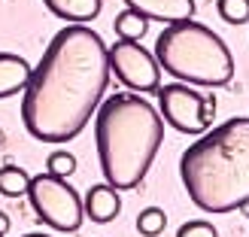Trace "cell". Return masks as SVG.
<instances>
[{"mask_svg":"<svg viewBox=\"0 0 249 237\" xmlns=\"http://www.w3.org/2000/svg\"><path fill=\"white\" fill-rule=\"evenodd\" d=\"M109 46L89 24H64L34 64L21 97V122L34 140L67 143L79 137L104 104Z\"/></svg>","mask_w":249,"mask_h":237,"instance_id":"cell-1","label":"cell"},{"mask_svg":"<svg viewBox=\"0 0 249 237\" xmlns=\"http://www.w3.org/2000/svg\"><path fill=\"white\" fill-rule=\"evenodd\" d=\"M179 180L204 213H249V116L210 128L182 152Z\"/></svg>","mask_w":249,"mask_h":237,"instance_id":"cell-2","label":"cell"},{"mask_svg":"<svg viewBox=\"0 0 249 237\" xmlns=\"http://www.w3.org/2000/svg\"><path fill=\"white\" fill-rule=\"evenodd\" d=\"M97 161L104 182L119 192L137 189L164 143V119L137 91H119L104 97L94 119Z\"/></svg>","mask_w":249,"mask_h":237,"instance_id":"cell-3","label":"cell"},{"mask_svg":"<svg viewBox=\"0 0 249 237\" xmlns=\"http://www.w3.org/2000/svg\"><path fill=\"white\" fill-rule=\"evenodd\" d=\"M155 61L164 73L185 85L222 89L234 79V55L228 43L195 18L173 21L158 34Z\"/></svg>","mask_w":249,"mask_h":237,"instance_id":"cell-4","label":"cell"},{"mask_svg":"<svg viewBox=\"0 0 249 237\" xmlns=\"http://www.w3.org/2000/svg\"><path fill=\"white\" fill-rule=\"evenodd\" d=\"M28 201L34 207L36 219L43 225L61 231V234L79 231L82 219H85V207H82L79 192L67 180L52 177V173H36V177H31Z\"/></svg>","mask_w":249,"mask_h":237,"instance_id":"cell-5","label":"cell"},{"mask_svg":"<svg viewBox=\"0 0 249 237\" xmlns=\"http://www.w3.org/2000/svg\"><path fill=\"white\" fill-rule=\"evenodd\" d=\"M155 97H158L161 119L173 131L201 137L213 128V122H216V97L213 94H201L195 85H185V82H167V85H158Z\"/></svg>","mask_w":249,"mask_h":237,"instance_id":"cell-6","label":"cell"},{"mask_svg":"<svg viewBox=\"0 0 249 237\" xmlns=\"http://www.w3.org/2000/svg\"><path fill=\"white\" fill-rule=\"evenodd\" d=\"M109 70L122 85H128L137 94L158 91L161 85V67L155 61V52H149L134 40H116L109 46Z\"/></svg>","mask_w":249,"mask_h":237,"instance_id":"cell-7","label":"cell"},{"mask_svg":"<svg viewBox=\"0 0 249 237\" xmlns=\"http://www.w3.org/2000/svg\"><path fill=\"white\" fill-rule=\"evenodd\" d=\"M82 207H85V216L97 225H107L113 222L122 210V192L109 182H94L82 198Z\"/></svg>","mask_w":249,"mask_h":237,"instance_id":"cell-8","label":"cell"},{"mask_svg":"<svg viewBox=\"0 0 249 237\" xmlns=\"http://www.w3.org/2000/svg\"><path fill=\"white\" fill-rule=\"evenodd\" d=\"M124 3L143 12L149 21H161V24L195 18V0H124Z\"/></svg>","mask_w":249,"mask_h":237,"instance_id":"cell-9","label":"cell"},{"mask_svg":"<svg viewBox=\"0 0 249 237\" xmlns=\"http://www.w3.org/2000/svg\"><path fill=\"white\" fill-rule=\"evenodd\" d=\"M34 67L16 52H0V101L18 94L28 89V79H31Z\"/></svg>","mask_w":249,"mask_h":237,"instance_id":"cell-10","label":"cell"},{"mask_svg":"<svg viewBox=\"0 0 249 237\" xmlns=\"http://www.w3.org/2000/svg\"><path fill=\"white\" fill-rule=\"evenodd\" d=\"M43 6L67 24H89L101 16L104 0H43Z\"/></svg>","mask_w":249,"mask_h":237,"instance_id":"cell-11","label":"cell"},{"mask_svg":"<svg viewBox=\"0 0 249 237\" xmlns=\"http://www.w3.org/2000/svg\"><path fill=\"white\" fill-rule=\"evenodd\" d=\"M113 31H116L119 40H134V43H140L143 36H146V31H149V18L143 16V12H137V9L128 6V9H122L119 16H116Z\"/></svg>","mask_w":249,"mask_h":237,"instance_id":"cell-12","label":"cell"},{"mask_svg":"<svg viewBox=\"0 0 249 237\" xmlns=\"http://www.w3.org/2000/svg\"><path fill=\"white\" fill-rule=\"evenodd\" d=\"M28 189H31V177H28L24 167H18V164H3L0 167V195L21 198V195H28Z\"/></svg>","mask_w":249,"mask_h":237,"instance_id":"cell-13","label":"cell"},{"mask_svg":"<svg viewBox=\"0 0 249 237\" xmlns=\"http://www.w3.org/2000/svg\"><path fill=\"white\" fill-rule=\"evenodd\" d=\"M167 228V213L161 207H146L137 216V234L140 237H158Z\"/></svg>","mask_w":249,"mask_h":237,"instance_id":"cell-14","label":"cell"},{"mask_svg":"<svg viewBox=\"0 0 249 237\" xmlns=\"http://www.w3.org/2000/svg\"><path fill=\"white\" fill-rule=\"evenodd\" d=\"M46 173L61 177V180L73 177V173H76V155L67 152V149H55V152H49V158H46Z\"/></svg>","mask_w":249,"mask_h":237,"instance_id":"cell-15","label":"cell"},{"mask_svg":"<svg viewBox=\"0 0 249 237\" xmlns=\"http://www.w3.org/2000/svg\"><path fill=\"white\" fill-rule=\"evenodd\" d=\"M216 12L228 24H243L249 21V0H216Z\"/></svg>","mask_w":249,"mask_h":237,"instance_id":"cell-16","label":"cell"},{"mask_svg":"<svg viewBox=\"0 0 249 237\" xmlns=\"http://www.w3.org/2000/svg\"><path fill=\"white\" fill-rule=\"evenodd\" d=\"M177 237H219V231H216L213 222H207V219H192V222H185V225H179Z\"/></svg>","mask_w":249,"mask_h":237,"instance_id":"cell-17","label":"cell"},{"mask_svg":"<svg viewBox=\"0 0 249 237\" xmlns=\"http://www.w3.org/2000/svg\"><path fill=\"white\" fill-rule=\"evenodd\" d=\"M9 225H12V222H9V216L3 213V210H0V234H3V237H6V231H9Z\"/></svg>","mask_w":249,"mask_h":237,"instance_id":"cell-18","label":"cell"},{"mask_svg":"<svg viewBox=\"0 0 249 237\" xmlns=\"http://www.w3.org/2000/svg\"><path fill=\"white\" fill-rule=\"evenodd\" d=\"M21 237H52V234H43V231H31V234H21Z\"/></svg>","mask_w":249,"mask_h":237,"instance_id":"cell-19","label":"cell"},{"mask_svg":"<svg viewBox=\"0 0 249 237\" xmlns=\"http://www.w3.org/2000/svg\"><path fill=\"white\" fill-rule=\"evenodd\" d=\"M0 237H3V234H0Z\"/></svg>","mask_w":249,"mask_h":237,"instance_id":"cell-20","label":"cell"}]
</instances>
